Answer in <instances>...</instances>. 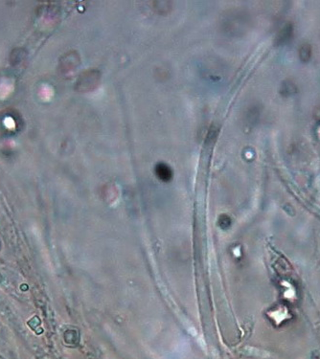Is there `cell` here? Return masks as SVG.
Instances as JSON below:
<instances>
[{
	"label": "cell",
	"mask_w": 320,
	"mask_h": 359,
	"mask_svg": "<svg viewBox=\"0 0 320 359\" xmlns=\"http://www.w3.org/2000/svg\"><path fill=\"white\" fill-rule=\"evenodd\" d=\"M157 176H159V178L162 179V180L167 181V180H169V179L171 178V171H170V169H169L168 167H166V166H164V165H159V166L157 167Z\"/></svg>",
	"instance_id": "obj_1"
}]
</instances>
